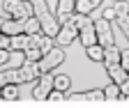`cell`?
Instances as JSON below:
<instances>
[{"label":"cell","instance_id":"15","mask_svg":"<svg viewBox=\"0 0 129 108\" xmlns=\"http://www.w3.org/2000/svg\"><path fill=\"white\" fill-rule=\"evenodd\" d=\"M85 51H88V58L92 60V62H104V46L102 44H92Z\"/></svg>","mask_w":129,"mask_h":108},{"label":"cell","instance_id":"21","mask_svg":"<svg viewBox=\"0 0 129 108\" xmlns=\"http://www.w3.org/2000/svg\"><path fill=\"white\" fill-rule=\"evenodd\" d=\"M42 58H44V51L39 48V46H30V48H25V60H32V62H39Z\"/></svg>","mask_w":129,"mask_h":108},{"label":"cell","instance_id":"4","mask_svg":"<svg viewBox=\"0 0 129 108\" xmlns=\"http://www.w3.org/2000/svg\"><path fill=\"white\" fill-rule=\"evenodd\" d=\"M78 39V28H74V25H62L60 28V32L55 35V44L58 46H69V44H74Z\"/></svg>","mask_w":129,"mask_h":108},{"label":"cell","instance_id":"32","mask_svg":"<svg viewBox=\"0 0 129 108\" xmlns=\"http://www.w3.org/2000/svg\"><path fill=\"white\" fill-rule=\"evenodd\" d=\"M3 23H5V19H0V30H3Z\"/></svg>","mask_w":129,"mask_h":108},{"label":"cell","instance_id":"27","mask_svg":"<svg viewBox=\"0 0 129 108\" xmlns=\"http://www.w3.org/2000/svg\"><path fill=\"white\" fill-rule=\"evenodd\" d=\"M120 65L129 71V46H127V48H122V60H120Z\"/></svg>","mask_w":129,"mask_h":108},{"label":"cell","instance_id":"22","mask_svg":"<svg viewBox=\"0 0 129 108\" xmlns=\"http://www.w3.org/2000/svg\"><path fill=\"white\" fill-rule=\"evenodd\" d=\"M5 76H7V81H9V83H16V85H19V83H25V81H23V76H21V69H7Z\"/></svg>","mask_w":129,"mask_h":108},{"label":"cell","instance_id":"12","mask_svg":"<svg viewBox=\"0 0 129 108\" xmlns=\"http://www.w3.org/2000/svg\"><path fill=\"white\" fill-rule=\"evenodd\" d=\"M0 97H3V101H16L19 99V85L16 83H7L3 90H0Z\"/></svg>","mask_w":129,"mask_h":108},{"label":"cell","instance_id":"14","mask_svg":"<svg viewBox=\"0 0 129 108\" xmlns=\"http://www.w3.org/2000/svg\"><path fill=\"white\" fill-rule=\"evenodd\" d=\"M23 28H25V35H37V32H42V21H39V16L25 19L23 21Z\"/></svg>","mask_w":129,"mask_h":108},{"label":"cell","instance_id":"26","mask_svg":"<svg viewBox=\"0 0 129 108\" xmlns=\"http://www.w3.org/2000/svg\"><path fill=\"white\" fill-rule=\"evenodd\" d=\"M104 19H106V21H115V19H118V12H115V7H113V5L104 9Z\"/></svg>","mask_w":129,"mask_h":108},{"label":"cell","instance_id":"28","mask_svg":"<svg viewBox=\"0 0 129 108\" xmlns=\"http://www.w3.org/2000/svg\"><path fill=\"white\" fill-rule=\"evenodd\" d=\"M9 51H12V48H0V67H5V65H7V60H9Z\"/></svg>","mask_w":129,"mask_h":108},{"label":"cell","instance_id":"2","mask_svg":"<svg viewBox=\"0 0 129 108\" xmlns=\"http://www.w3.org/2000/svg\"><path fill=\"white\" fill-rule=\"evenodd\" d=\"M62 62H64V48H62V46H53L48 53H44V58L39 60L37 65H39V71L46 74V71H53Z\"/></svg>","mask_w":129,"mask_h":108},{"label":"cell","instance_id":"16","mask_svg":"<svg viewBox=\"0 0 129 108\" xmlns=\"http://www.w3.org/2000/svg\"><path fill=\"white\" fill-rule=\"evenodd\" d=\"M46 103L51 106H60V103H67V92H60V90H51L46 97Z\"/></svg>","mask_w":129,"mask_h":108},{"label":"cell","instance_id":"8","mask_svg":"<svg viewBox=\"0 0 129 108\" xmlns=\"http://www.w3.org/2000/svg\"><path fill=\"white\" fill-rule=\"evenodd\" d=\"M122 60V48L118 44H113V46H108V48H104V65L106 67H111V65H118Z\"/></svg>","mask_w":129,"mask_h":108},{"label":"cell","instance_id":"31","mask_svg":"<svg viewBox=\"0 0 129 108\" xmlns=\"http://www.w3.org/2000/svg\"><path fill=\"white\" fill-rule=\"evenodd\" d=\"M92 3H94V5H97V7H99V5H102V3H104V0H92Z\"/></svg>","mask_w":129,"mask_h":108},{"label":"cell","instance_id":"20","mask_svg":"<svg viewBox=\"0 0 129 108\" xmlns=\"http://www.w3.org/2000/svg\"><path fill=\"white\" fill-rule=\"evenodd\" d=\"M104 94H106V99H120V97H122V90H120L118 83H113V81H111V85L104 87Z\"/></svg>","mask_w":129,"mask_h":108},{"label":"cell","instance_id":"23","mask_svg":"<svg viewBox=\"0 0 129 108\" xmlns=\"http://www.w3.org/2000/svg\"><path fill=\"white\" fill-rule=\"evenodd\" d=\"M55 12H76V0H58Z\"/></svg>","mask_w":129,"mask_h":108},{"label":"cell","instance_id":"24","mask_svg":"<svg viewBox=\"0 0 129 108\" xmlns=\"http://www.w3.org/2000/svg\"><path fill=\"white\" fill-rule=\"evenodd\" d=\"M113 7H115V12H118V16H122V14H129V3L127 0H113Z\"/></svg>","mask_w":129,"mask_h":108},{"label":"cell","instance_id":"10","mask_svg":"<svg viewBox=\"0 0 129 108\" xmlns=\"http://www.w3.org/2000/svg\"><path fill=\"white\" fill-rule=\"evenodd\" d=\"M106 94L104 90H90V92H83V106H99L104 103Z\"/></svg>","mask_w":129,"mask_h":108},{"label":"cell","instance_id":"6","mask_svg":"<svg viewBox=\"0 0 129 108\" xmlns=\"http://www.w3.org/2000/svg\"><path fill=\"white\" fill-rule=\"evenodd\" d=\"M21 76H23V81H25V83H28V81H35V78H39V76H42L39 65H37V62H32V60H23Z\"/></svg>","mask_w":129,"mask_h":108},{"label":"cell","instance_id":"9","mask_svg":"<svg viewBox=\"0 0 129 108\" xmlns=\"http://www.w3.org/2000/svg\"><path fill=\"white\" fill-rule=\"evenodd\" d=\"M106 69H108L111 81H113V83H118V85H122V83L129 78V71H127L120 62H118V65H111V67H106Z\"/></svg>","mask_w":129,"mask_h":108},{"label":"cell","instance_id":"29","mask_svg":"<svg viewBox=\"0 0 129 108\" xmlns=\"http://www.w3.org/2000/svg\"><path fill=\"white\" fill-rule=\"evenodd\" d=\"M120 90H122V97H129V78L120 85Z\"/></svg>","mask_w":129,"mask_h":108},{"label":"cell","instance_id":"30","mask_svg":"<svg viewBox=\"0 0 129 108\" xmlns=\"http://www.w3.org/2000/svg\"><path fill=\"white\" fill-rule=\"evenodd\" d=\"M7 83H9V81H7V76H5V71H3V74H0V90H3Z\"/></svg>","mask_w":129,"mask_h":108},{"label":"cell","instance_id":"5","mask_svg":"<svg viewBox=\"0 0 129 108\" xmlns=\"http://www.w3.org/2000/svg\"><path fill=\"white\" fill-rule=\"evenodd\" d=\"M78 39H81V44L85 46H92V44H99L97 41V28H94V21L90 23V25H85L83 30H78Z\"/></svg>","mask_w":129,"mask_h":108},{"label":"cell","instance_id":"25","mask_svg":"<svg viewBox=\"0 0 129 108\" xmlns=\"http://www.w3.org/2000/svg\"><path fill=\"white\" fill-rule=\"evenodd\" d=\"M67 103L69 106H83V94H67Z\"/></svg>","mask_w":129,"mask_h":108},{"label":"cell","instance_id":"3","mask_svg":"<svg viewBox=\"0 0 129 108\" xmlns=\"http://www.w3.org/2000/svg\"><path fill=\"white\" fill-rule=\"evenodd\" d=\"M39 21H42V32L55 39V35L60 32V28H62L60 21H58V16L51 14V12H44V14H39Z\"/></svg>","mask_w":129,"mask_h":108},{"label":"cell","instance_id":"11","mask_svg":"<svg viewBox=\"0 0 129 108\" xmlns=\"http://www.w3.org/2000/svg\"><path fill=\"white\" fill-rule=\"evenodd\" d=\"M30 48V35L21 32V35H14L12 37V51H25Z\"/></svg>","mask_w":129,"mask_h":108},{"label":"cell","instance_id":"13","mask_svg":"<svg viewBox=\"0 0 129 108\" xmlns=\"http://www.w3.org/2000/svg\"><path fill=\"white\" fill-rule=\"evenodd\" d=\"M90 23H92L90 14H78V12H74V14H72V21H69L67 25H74V28H78V30H83V28L90 25Z\"/></svg>","mask_w":129,"mask_h":108},{"label":"cell","instance_id":"18","mask_svg":"<svg viewBox=\"0 0 129 108\" xmlns=\"http://www.w3.org/2000/svg\"><path fill=\"white\" fill-rule=\"evenodd\" d=\"M94 9H97V5L92 0H76V12L78 14H92Z\"/></svg>","mask_w":129,"mask_h":108},{"label":"cell","instance_id":"19","mask_svg":"<svg viewBox=\"0 0 129 108\" xmlns=\"http://www.w3.org/2000/svg\"><path fill=\"white\" fill-rule=\"evenodd\" d=\"M97 41H99L104 48L113 46V44H115V37H113V28H111V30H106V32H99V35H97Z\"/></svg>","mask_w":129,"mask_h":108},{"label":"cell","instance_id":"7","mask_svg":"<svg viewBox=\"0 0 129 108\" xmlns=\"http://www.w3.org/2000/svg\"><path fill=\"white\" fill-rule=\"evenodd\" d=\"M0 32H5V35H9V37H14V35H21V32H25V28H23V21H19V19H5V23H3V30Z\"/></svg>","mask_w":129,"mask_h":108},{"label":"cell","instance_id":"17","mask_svg":"<svg viewBox=\"0 0 129 108\" xmlns=\"http://www.w3.org/2000/svg\"><path fill=\"white\" fill-rule=\"evenodd\" d=\"M53 85H55V90H60V92H69V87H72V78H69L67 74H55Z\"/></svg>","mask_w":129,"mask_h":108},{"label":"cell","instance_id":"1","mask_svg":"<svg viewBox=\"0 0 129 108\" xmlns=\"http://www.w3.org/2000/svg\"><path fill=\"white\" fill-rule=\"evenodd\" d=\"M5 16L9 19H19V21H25L30 16H35V5L30 0H5Z\"/></svg>","mask_w":129,"mask_h":108}]
</instances>
